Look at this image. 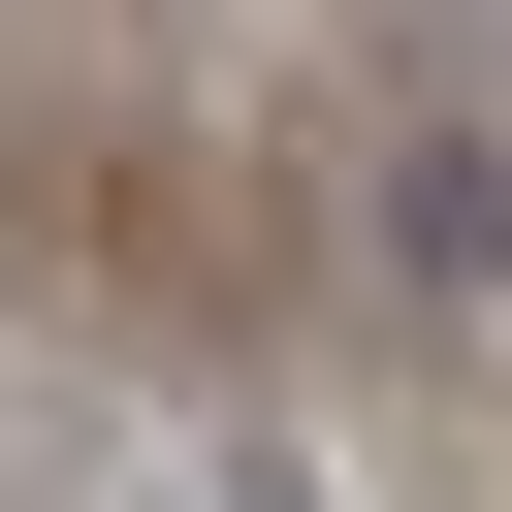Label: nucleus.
<instances>
[{
  "label": "nucleus",
  "instance_id": "nucleus-1",
  "mask_svg": "<svg viewBox=\"0 0 512 512\" xmlns=\"http://www.w3.org/2000/svg\"><path fill=\"white\" fill-rule=\"evenodd\" d=\"M192 512H320V480H192Z\"/></svg>",
  "mask_w": 512,
  "mask_h": 512
}]
</instances>
